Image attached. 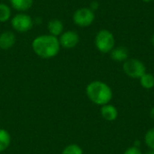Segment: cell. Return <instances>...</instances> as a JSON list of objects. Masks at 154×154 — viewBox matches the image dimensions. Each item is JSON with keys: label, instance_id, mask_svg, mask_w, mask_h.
I'll return each instance as SVG.
<instances>
[{"label": "cell", "instance_id": "7", "mask_svg": "<svg viewBox=\"0 0 154 154\" xmlns=\"http://www.w3.org/2000/svg\"><path fill=\"white\" fill-rule=\"evenodd\" d=\"M79 35L76 31L68 30L64 31L60 36H59V42L61 48H64L66 50H70L75 48L79 42Z\"/></svg>", "mask_w": 154, "mask_h": 154}, {"label": "cell", "instance_id": "5", "mask_svg": "<svg viewBox=\"0 0 154 154\" xmlns=\"http://www.w3.org/2000/svg\"><path fill=\"white\" fill-rule=\"evenodd\" d=\"M96 19V14L89 7H80L72 14L73 23L81 28L90 26Z\"/></svg>", "mask_w": 154, "mask_h": 154}, {"label": "cell", "instance_id": "1", "mask_svg": "<svg viewBox=\"0 0 154 154\" xmlns=\"http://www.w3.org/2000/svg\"><path fill=\"white\" fill-rule=\"evenodd\" d=\"M59 38L49 33L41 34L35 37L32 42L33 52L40 58L49 60L56 57L60 51Z\"/></svg>", "mask_w": 154, "mask_h": 154}, {"label": "cell", "instance_id": "24", "mask_svg": "<svg viewBox=\"0 0 154 154\" xmlns=\"http://www.w3.org/2000/svg\"><path fill=\"white\" fill-rule=\"evenodd\" d=\"M143 2H144V3H152V2H153L154 0H142Z\"/></svg>", "mask_w": 154, "mask_h": 154}, {"label": "cell", "instance_id": "22", "mask_svg": "<svg viewBox=\"0 0 154 154\" xmlns=\"http://www.w3.org/2000/svg\"><path fill=\"white\" fill-rule=\"evenodd\" d=\"M143 154H154V150H148L147 152H145Z\"/></svg>", "mask_w": 154, "mask_h": 154}, {"label": "cell", "instance_id": "4", "mask_svg": "<svg viewBox=\"0 0 154 154\" xmlns=\"http://www.w3.org/2000/svg\"><path fill=\"white\" fill-rule=\"evenodd\" d=\"M123 71L127 77L134 79H139L147 72L145 64L142 60L134 58H129L123 62Z\"/></svg>", "mask_w": 154, "mask_h": 154}, {"label": "cell", "instance_id": "3", "mask_svg": "<svg viewBox=\"0 0 154 154\" xmlns=\"http://www.w3.org/2000/svg\"><path fill=\"white\" fill-rule=\"evenodd\" d=\"M94 43L99 52L105 54L110 53L111 51L116 47V38L111 31L107 29H102L97 32Z\"/></svg>", "mask_w": 154, "mask_h": 154}, {"label": "cell", "instance_id": "19", "mask_svg": "<svg viewBox=\"0 0 154 154\" xmlns=\"http://www.w3.org/2000/svg\"><path fill=\"white\" fill-rule=\"evenodd\" d=\"M92 11L96 12L98 8H99V3L97 1H92L90 4H89V6H88Z\"/></svg>", "mask_w": 154, "mask_h": 154}, {"label": "cell", "instance_id": "9", "mask_svg": "<svg viewBox=\"0 0 154 154\" xmlns=\"http://www.w3.org/2000/svg\"><path fill=\"white\" fill-rule=\"evenodd\" d=\"M100 115L102 118L107 122H114L118 118V109L112 104H106L100 106Z\"/></svg>", "mask_w": 154, "mask_h": 154}, {"label": "cell", "instance_id": "12", "mask_svg": "<svg viewBox=\"0 0 154 154\" xmlns=\"http://www.w3.org/2000/svg\"><path fill=\"white\" fill-rule=\"evenodd\" d=\"M11 6L18 13H25L32 8L33 0H9Z\"/></svg>", "mask_w": 154, "mask_h": 154}, {"label": "cell", "instance_id": "16", "mask_svg": "<svg viewBox=\"0 0 154 154\" xmlns=\"http://www.w3.org/2000/svg\"><path fill=\"white\" fill-rule=\"evenodd\" d=\"M61 154H84V152L79 144L70 143L64 147Z\"/></svg>", "mask_w": 154, "mask_h": 154}, {"label": "cell", "instance_id": "13", "mask_svg": "<svg viewBox=\"0 0 154 154\" xmlns=\"http://www.w3.org/2000/svg\"><path fill=\"white\" fill-rule=\"evenodd\" d=\"M12 142L11 134L5 129L0 128V153L6 151Z\"/></svg>", "mask_w": 154, "mask_h": 154}, {"label": "cell", "instance_id": "14", "mask_svg": "<svg viewBox=\"0 0 154 154\" xmlns=\"http://www.w3.org/2000/svg\"><path fill=\"white\" fill-rule=\"evenodd\" d=\"M140 85L142 88H143L144 89H152L154 88V75L150 73V72H146L144 73L140 79Z\"/></svg>", "mask_w": 154, "mask_h": 154}, {"label": "cell", "instance_id": "15", "mask_svg": "<svg viewBox=\"0 0 154 154\" xmlns=\"http://www.w3.org/2000/svg\"><path fill=\"white\" fill-rule=\"evenodd\" d=\"M12 18V10L11 7L5 4L0 3V23H6Z\"/></svg>", "mask_w": 154, "mask_h": 154}, {"label": "cell", "instance_id": "11", "mask_svg": "<svg viewBox=\"0 0 154 154\" xmlns=\"http://www.w3.org/2000/svg\"><path fill=\"white\" fill-rule=\"evenodd\" d=\"M110 54V58L116 62H125L129 59V51L125 46H116L115 47Z\"/></svg>", "mask_w": 154, "mask_h": 154}, {"label": "cell", "instance_id": "6", "mask_svg": "<svg viewBox=\"0 0 154 154\" xmlns=\"http://www.w3.org/2000/svg\"><path fill=\"white\" fill-rule=\"evenodd\" d=\"M12 28L17 32H27L33 27V19L26 13H17L14 14L11 20Z\"/></svg>", "mask_w": 154, "mask_h": 154}, {"label": "cell", "instance_id": "18", "mask_svg": "<svg viewBox=\"0 0 154 154\" xmlns=\"http://www.w3.org/2000/svg\"><path fill=\"white\" fill-rule=\"evenodd\" d=\"M123 154H143L141 148L139 147H135V146H130L129 148H127Z\"/></svg>", "mask_w": 154, "mask_h": 154}, {"label": "cell", "instance_id": "2", "mask_svg": "<svg viewBox=\"0 0 154 154\" xmlns=\"http://www.w3.org/2000/svg\"><path fill=\"white\" fill-rule=\"evenodd\" d=\"M86 95L93 104L102 106L112 101L114 93L111 87L106 82L94 80L87 85Z\"/></svg>", "mask_w": 154, "mask_h": 154}, {"label": "cell", "instance_id": "23", "mask_svg": "<svg viewBox=\"0 0 154 154\" xmlns=\"http://www.w3.org/2000/svg\"><path fill=\"white\" fill-rule=\"evenodd\" d=\"M151 42H152V46L154 47V33L152 34V38H151Z\"/></svg>", "mask_w": 154, "mask_h": 154}, {"label": "cell", "instance_id": "17", "mask_svg": "<svg viewBox=\"0 0 154 154\" xmlns=\"http://www.w3.org/2000/svg\"><path fill=\"white\" fill-rule=\"evenodd\" d=\"M143 141H144L145 145H146L150 150H154V127L149 129V130L145 133Z\"/></svg>", "mask_w": 154, "mask_h": 154}, {"label": "cell", "instance_id": "8", "mask_svg": "<svg viewBox=\"0 0 154 154\" xmlns=\"http://www.w3.org/2000/svg\"><path fill=\"white\" fill-rule=\"evenodd\" d=\"M16 42V36L12 31H5L0 33V49L3 51L10 50Z\"/></svg>", "mask_w": 154, "mask_h": 154}, {"label": "cell", "instance_id": "21", "mask_svg": "<svg viewBox=\"0 0 154 154\" xmlns=\"http://www.w3.org/2000/svg\"><path fill=\"white\" fill-rule=\"evenodd\" d=\"M134 146H135V147H141V141H139V140H136L134 143Z\"/></svg>", "mask_w": 154, "mask_h": 154}, {"label": "cell", "instance_id": "10", "mask_svg": "<svg viewBox=\"0 0 154 154\" xmlns=\"http://www.w3.org/2000/svg\"><path fill=\"white\" fill-rule=\"evenodd\" d=\"M47 30L49 34L59 38V36L64 32V23L60 19H51L47 23Z\"/></svg>", "mask_w": 154, "mask_h": 154}, {"label": "cell", "instance_id": "20", "mask_svg": "<svg viewBox=\"0 0 154 154\" xmlns=\"http://www.w3.org/2000/svg\"><path fill=\"white\" fill-rule=\"evenodd\" d=\"M150 117H151V119L154 121V106L153 107H152V109L150 110Z\"/></svg>", "mask_w": 154, "mask_h": 154}]
</instances>
